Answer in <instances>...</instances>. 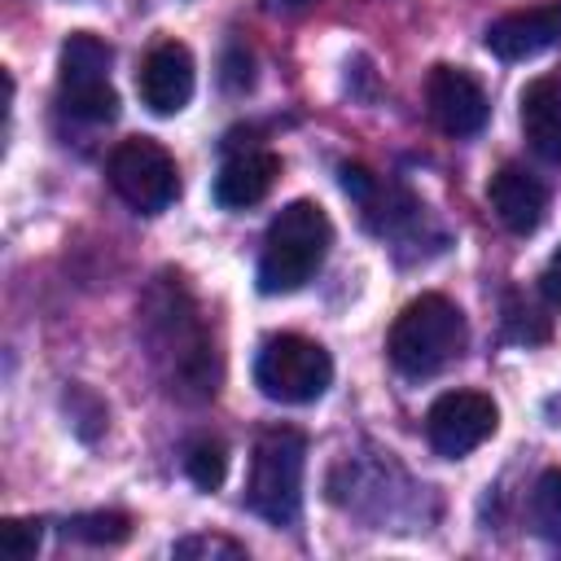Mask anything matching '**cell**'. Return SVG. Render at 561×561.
Instances as JSON below:
<instances>
[{
	"instance_id": "obj_1",
	"label": "cell",
	"mask_w": 561,
	"mask_h": 561,
	"mask_svg": "<svg viewBox=\"0 0 561 561\" xmlns=\"http://www.w3.org/2000/svg\"><path fill=\"white\" fill-rule=\"evenodd\" d=\"M149 355L158 359L162 377L171 381V394L180 399H210L219 390V359L206 337V324L184 294L180 276H158V285L145 294L140 307Z\"/></svg>"
},
{
	"instance_id": "obj_2",
	"label": "cell",
	"mask_w": 561,
	"mask_h": 561,
	"mask_svg": "<svg viewBox=\"0 0 561 561\" xmlns=\"http://www.w3.org/2000/svg\"><path fill=\"white\" fill-rule=\"evenodd\" d=\"M329 241H333V224L324 215V206L298 197L289 202L272 224H267V237H263V254H259V289L263 294H294L302 289L324 254H329Z\"/></svg>"
},
{
	"instance_id": "obj_3",
	"label": "cell",
	"mask_w": 561,
	"mask_h": 561,
	"mask_svg": "<svg viewBox=\"0 0 561 561\" xmlns=\"http://www.w3.org/2000/svg\"><path fill=\"white\" fill-rule=\"evenodd\" d=\"M465 342H469L465 311L443 294H421L394 316L386 351L403 377H434L465 351Z\"/></svg>"
},
{
	"instance_id": "obj_4",
	"label": "cell",
	"mask_w": 561,
	"mask_h": 561,
	"mask_svg": "<svg viewBox=\"0 0 561 561\" xmlns=\"http://www.w3.org/2000/svg\"><path fill=\"white\" fill-rule=\"evenodd\" d=\"M302 469H307V438L289 425H272L254 443L245 504L272 526H294L302 508Z\"/></svg>"
},
{
	"instance_id": "obj_5",
	"label": "cell",
	"mask_w": 561,
	"mask_h": 561,
	"mask_svg": "<svg viewBox=\"0 0 561 561\" xmlns=\"http://www.w3.org/2000/svg\"><path fill=\"white\" fill-rule=\"evenodd\" d=\"M114 48L92 31H70L57 57V92L61 110L83 123H110L118 114V92L110 83Z\"/></svg>"
},
{
	"instance_id": "obj_6",
	"label": "cell",
	"mask_w": 561,
	"mask_h": 561,
	"mask_svg": "<svg viewBox=\"0 0 561 561\" xmlns=\"http://www.w3.org/2000/svg\"><path fill=\"white\" fill-rule=\"evenodd\" d=\"M329 381V351L302 333H272L254 355V386L276 403H316Z\"/></svg>"
},
{
	"instance_id": "obj_7",
	"label": "cell",
	"mask_w": 561,
	"mask_h": 561,
	"mask_svg": "<svg viewBox=\"0 0 561 561\" xmlns=\"http://www.w3.org/2000/svg\"><path fill=\"white\" fill-rule=\"evenodd\" d=\"M105 175H110V188L140 215H162L175 197H180V171H175V158L149 140V136H131V140H118L110 162H105Z\"/></svg>"
},
{
	"instance_id": "obj_8",
	"label": "cell",
	"mask_w": 561,
	"mask_h": 561,
	"mask_svg": "<svg viewBox=\"0 0 561 561\" xmlns=\"http://www.w3.org/2000/svg\"><path fill=\"white\" fill-rule=\"evenodd\" d=\"M500 425V408L482 390H447L425 412V438L443 460H460L482 447Z\"/></svg>"
},
{
	"instance_id": "obj_9",
	"label": "cell",
	"mask_w": 561,
	"mask_h": 561,
	"mask_svg": "<svg viewBox=\"0 0 561 561\" xmlns=\"http://www.w3.org/2000/svg\"><path fill=\"white\" fill-rule=\"evenodd\" d=\"M425 110L447 136H478L486 127L491 101L465 66H434L425 79Z\"/></svg>"
},
{
	"instance_id": "obj_10",
	"label": "cell",
	"mask_w": 561,
	"mask_h": 561,
	"mask_svg": "<svg viewBox=\"0 0 561 561\" xmlns=\"http://www.w3.org/2000/svg\"><path fill=\"white\" fill-rule=\"evenodd\" d=\"M193 83H197V70H193V53L180 44V39H162L145 53L140 61V75H136V88H140V101L153 110V114H180L193 96Z\"/></svg>"
},
{
	"instance_id": "obj_11",
	"label": "cell",
	"mask_w": 561,
	"mask_h": 561,
	"mask_svg": "<svg viewBox=\"0 0 561 561\" xmlns=\"http://www.w3.org/2000/svg\"><path fill=\"white\" fill-rule=\"evenodd\" d=\"M561 39V4H530L517 13H504L486 26L482 44L500 57V61H526L548 53Z\"/></svg>"
},
{
	"instance_id": "obj_12",
	"label": "cell",
	"mask_w": 561,
	"mask_h": 561,
	"mask_svg": "<svg viewBox=\"0 0 561 561\" xmlns=\"http://www.w3.org/2000/svg\"><path fill=\"white\" fill-rule=\"evenodd\" d=\"M276 175H280V158L272 149H259V145L232 149L215 175V202L224 210H245L272 193Z\"/></svg>"
},
{
	"instance_id": "obj_13",
	"label": "cell",
	"mask_w": 561,
	"mask_h": 561,
	"mask_svg": "<svg viewBox=\"0 0 561 561\" xmlns=\"http://www.w3.org/2000/svg\"><path fill=\"white\" fill-rule=\"evenodd\" d=\"M486 197H491V210L500 215V224L508 232H517V237H530L543 224V215H548V188L530 171H522L513 162H504L491 175Z\"/></svg>"
},
{
	"instance_id": "obj_14",
	"label": "cell",
	"mask_w": 561,
	"mask_h": 561,
	"mask_svg": "<svg viewBox=\"0 0 561 561\" xmlns=\"http://www.w3.org/2000/svg\"><path fill=\"white\" fill-rule=\"evenodd\" d=\"M522 136H526V145L543 158V162H552V167H561V79H552V75H543V79H530L526 88H522Z\"/></svg>"
},
{
	"instance_id": "obj_15",
	"label": "cell",
	"mask_w": 561,
	"mask_h": 561,
	"mask_svg": "<svg viewBox=\"0 0 561 561\" xmlns=\"http://www.w3.org/2000/svg\"><path fill=\"white\" fill-rule=\"evenodd\" d=\"M66 539H79V543H92V548H110V543H123L127 535H131V522H127V513H75L66 526Z\"/></svg>"
},
{
	"instance_id": "obj_16",
	"label": "cell",
	"mask_w": 561,
	"mask_h": 561,
	"mask_svg": "<svg viewBox=\"0 0 561 561\" xmlns=\"http://www.w3.org/2000/svg\"><path fill=\"white\" fill-rule=\"evenodd\" d=\"M184 473H188L193 486L219 491L224 478H228V451H224V443L219 438H197L188 447V456H184Z\"/></svg>"
},
{
	"instance_id": "obj_17",
	"label": "cell",
	"mask_w": 561,
	"mask_h": 561,
	"mask_svg": "<svg viewBox=\"0 0 561 561\" xmlns=\"http://www.w3.org/2000/svg\"><path fill=\"white\" fill-rule=\"evenodd\" d=\"M530 517H535V530L543 539L561 543V469L539 473V482L530 491Z\"/></svg>"
},
{
	"instance_id": "obj_18",
	"label": "cell",
	"mask_w": 561,
	"mask_h": 561,
	"mask_svg": "<svg viewBox=\"0 0 561 561\" xmlns=\"http://www.w3.org/2000/svg\"><path fill=\"white\" fill-rule=\"evenodd\" d=\"M39 543H44V522H35V517H9V522H0V548H4V557L31 561L39 552Z\"/></svg>"
},
{
	"instance_id": "obj_19",
	"label": "cell",
	"mask_w": 561,
	"mask_h": 561,
	"mask_svg": "<svg viewBox=\"0 0 561 561\" xmlns=\"http://www.w3.org/2000/svg\"><path fill=\"white\" fill-rule=\"evenodd\" d=\"M171 552H175V557H245L241 543L219 539V535H188V539H180Z\"/></svg>"
},
{
	"instance_id": "obj_20",
	"label": "cell",
	"mask_w": 561,
	"mask_h": 561,
	"mask_svg": "<svg viewBox=\"0 0 561 561\" xmlns=\"http://www.w3.org/2000/svg\"><path fill=\"white\" fill-rule=\"evenodd\" d=\"M254 83V75H250V53L245 48H232L228 57H224V88L228 92H245Z\"/></svg>"
},
{
	"instance_id": "obj_21",
	"label": "cell",
	"mask_w": 561,
	"mask_h": 561,
	"mask_svg": "<svg viewBox=\"0 0 561 561\" xmlns=\"http://www.w3.org/2000/svg\"><path fill=\"white\" fill-rule=\"evenodd\" d=\"M539 294L548 298V307L561 311V245L552 250V259L543 263V276H539Z\"/></svg>"
},
{
	"instance_id": "obj_22",
	"label": "cell",
	"mask_w": 561,
	"mask_h": 561,
	"mask_svg": "<svg viewBox=\"0 0 561 561\" xmlns=\"http://www.w3.org/2000/svg\"><path fill=\"white\" fill-rule=\"evenodd\" d=\"M311 4H320V0H280V9H289V13H302V9H311Z\"/></svg>"
}]
</instances>
